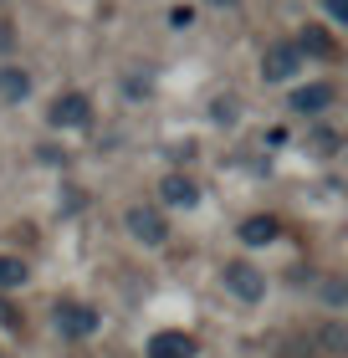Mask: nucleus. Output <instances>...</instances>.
<instances>
[{"label": "nucleus", "mask_w": 348, "mask_h": 358, "mask_svg": "<svg viewBox=\"0 0 348 358\" xmlns=\"http://www.w3.org/2000/svg\"><path fill=\"white\" fill-rule=\"evenodd\" d=\"M0 322H6V328H21V317H15V313H11L6 302H0Z\"/></svg>", "instance_id": "nucleus-17"}, {"label": "nucleus", "mask_w": 348, "mask_h": 358, "mask_svg": "<svg viewBox=\"0 0 348 358\" xmlns=\"http://www.w3.org/2000/svg\"><path fill=\"white\" fill-rule=\"evenodd\" d=\"M88 118H92L88 92H62L52 103V113H46V123H52V128H88Z\"/></svg>", "instance_id": "nucleus-4"}, {"label": "nucleus", "mask_w": 348, "mask_h": 358, "mask_svg": "<svg viewBox=\"0 0 348 358\" xmlns=\"http://www.w3.org/2000/svg\"><path fill=\"white\" fill-rule=\"evenodd\" d=\"M277 231H281V225L272 215H251L241 225V241H246V246H267V241H277Z\"/></svg>", "instance_id": "nucleus-10"}, {"label": "nucleus", "mask_w": 348, "mask_h": 358, "mask_svg": "<svg viewBox=\"0 0 348 358\" xmlns=\"http://www.w3.org/2000/svg\"><path fill=\"white\" fill-rule=\"evenodd\" d=\"M159 200L179 205V210H195V205H200V185H195L190 174H164L159 179Z\"/></svg>", "instance_id": "nucleus-6"}, {"label": "nucleus", "mask_w": 348, "mask_h": 358, "mask_svg": "<svg viewBox=\"0 0 348 358\" xmlns=\"http://www.w3.org/2000/svg\"><path fill=\"white\" fill-rule=\"evenodd\" d=\"M26 97H31V72L0 67V103H26Z\"/></svg>", "instance_id": "nucleus-9"}, {"label": "nucleus", "mask_w": 348, "mask_h": 358, "mask_svg": "<svg viewBox=\"0 0 348 358\" xmlns=\"http://www.w3.org/2000/svg\"><path fill=\"white\" fill-rule=\"evenodd\" d=\"M323 343H328V353H343V328H338V322L323 333Z\"/></svg>", "instance_id": "nucleus-13"}, {"label": "nucleus", "mask_w": 348, "mask_h": 358, "mask_svg": "<svg viewBox=\"0 0 348 358\" xmlns=\"http://www.w3.org/2000/svg\"><path fill=\"white\" fill-rule=\"evenodd\" d=\"M148 358H195V338L190 333H154L148 338Z\"/></svg>", "instance_id": "nucleus-8"}, {"label": "nucleus", "mask_w": 348, "mask_h": 358, "mask_svg": "<svg viewBox=\"0 0 348 358\" xmlns=\"http://www.w3.org/2000/svg\"><path fill=\"white\" fill-rule=\"evenodd\" d=\"M26 262L21 256H0V287H26Z\"/></svg>", "instance_id": "nucleus-12"}, {"label": "nucleus", "mask_w": 348, "mask_h": 358, "mask_svg": "<svg viewBox=\"0 0 348 358\" xmlns=\"http://www.w3.org/2000/svg\"><path fill=\"white\" fill-rule=\"evenodd\" d=\"M292 46H297V57H307V52H312V57H333V41H328V31H323V26H307Z\"/></svg>", "instance_id": "nucleus-11"}, {"label": "nucleus", "mask_w": 348, "mask_h": 358, "mask_svg": "<svg viewBox=\"0 0 348 358\" xmlns=\"http://www.w3.org/2000/svg\"><path fill=\"white\" fill-rule=\"evenodd\" d=\"M333 103H338V92L328 83H312V87H297L292 92V113H307V118H312V113H328Z\"/></svg>", "instance_id": "nucleus-7"}, {"label": "nucleus", "mask_w": 348, "mask_h": 358, "mask_svg": "<svg viewBox=\"0 0 348 358\" xmlns=\"http://www.w3.org/2000/svg\"><path fill=\"white\" fill-rule=\"evenodd\" d=\"M123 225H128L134 241H144V246H164V241H169V220H164L159 205H128Z\"/></svg>", "instance_id": "nucleus-1"}, {"label": "nucleus", "mask_w": 348, "mask_h": 358, "mask_svg": "<svg viewBox=\"0 0 348 358\" xmlns=\"http://www.w3.org/2000/svg\"><path fill=\"white\" fill-rule=\"evenodd\" d=\"M221 282H225V292L236 302H261V297H267V271H256L251 262H230Z\"/></svg>", "instance_id": "nucleus-2"}, {"label": "nucleus", "mask_w": 348, "mask_h": 358, "mask_svg": "<svg viewBox=\"0 0 348 358\" xmlns=\"http://www.w3.org/2000/svg\"><path fill=\"white\" fill-rule=\"evenodd\" d=\"M297 72H302V57H297L292 41L267 46V57H261V77H267V83H287V77H297Z\"/></svg>", "instance_id": "nucleus-5"}, {"label": "nucleus", "mask_w": 348, "mask_h": 358, "mask_svg": "<svg viewBox=\"0 0 348 358\" xmlns=\"http://www.w3.org/2000/svg\"><path fill=\"white\" fill-rule=\"evenodd\" d=\"M323 292H328V302H333V307L343 302V287H338V276H328V287H323Z\"/></svg>", "instance_id": "nucleus-15"}, {"label": "nucleus", "mask_w": 348, "mask_h": 358, "mask_svg": "<svg viewBox=\"0 0 348 358\" xmlns=\"http://www.w3.org/2000/svg\"><path fill=\"white\" fill-rule=\"evenodd\" d=\"M57 333L62 338H92L97 333V322H103V317H97V307H88V302H57Z\"/></svg>", "instance_id": "nucleus-3"}, {"label": "nucleus", "mask_w": 348, "mask_h": 358, "mask_svg": "<svg viewBox=\"0 0 348 358\" xmlns=\"http://www.w3.org/2000/svg\"><path fill=\"white\" fill-rule=\"evenodd\" d=\"M328 15H333V21H343V15H348V0H328Z\"/></svg>", "instance_id": "nucleus-16"}, {"label": "nucleus", "mask_w": 348, "mask_h": 358, "mask_svg": "<svg viewBox=\"0 0 348 358\" xmlns=\"http://www.w3.org/2000/svg\"><path fill=\"white\" fill-rule=\"evenodd\" d=\"M210 6H236V0H210Z\"/></svg>", "instance_id": "nucleus-18"}, {"label": "nucleus", "mask_w": 348, "mask_h": 358, "mask_svg": "<svg viewBox=\"0 0 348 358\" xmlns=\"http://www.w3.org/2000/svg\"><path fill=\"white\" fill-rule=\"evenodd\" d=\"M11 46H15V26L0 15V52H11Z\"/></svg>", "instance_id": "nucleus-14"}]
</instances>
